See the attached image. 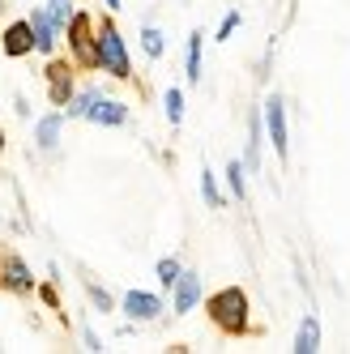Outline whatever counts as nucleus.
I'll return each mask as SVG.
<instances>
[{
	"label": "nucleus",
	"instance_id": "2eb2a0df",
	"mask_svg": "<svg viewBox=\"0 0 350 354\" xmlns=\"http://www.w3.org/2000/svg\"><path fill=\"white\" fill-rule=\"evenodd\" d=\"M43 9H47V17H52V26H56V30H64L68 21H73V0H47Z\"/></svg>",
	"mask_w": 350,
	"mask_h": 354
},
{
	"label": "nucleus",
	"instance_id": "dca6fc26",
	"mask_svg": "<svg viewBox=\"0 0 350 354\" xmlns=\"http://www.w3.org/2000/svg\"><path fill=\"white\" fill-rule=\"evenodd\" d=\"M98 98H103L98 90H82V94H73V98H68V115H90V107L98 103Z\"/></svg>",
	"mask_w": 350,
	"mask_h": 354
},
{
	"label": "nucleus",
	"instance_id": "6ab92c4d",
	"mask_svg": "<svg viewBox=\"0 0 350 354\" xmlns=\"http://www.w3.org/2000/svg\"><path fill=\"white\" fill-rule=\"evenodd\" d=\"M141 47H145V56H149V60H158V56H163V30L145 26V30H141Z\"/></svg>",
	"mask_w": 350,
	"mask_h": 354
},
{
	"label": "nucleus",
	"instance_id": "1a4fd4ad",
	"mask_svg": "<svg viewBox=\"0 0 350 354\" xmlns=\"http://www.w3.org/2000/svg\"><path fill=\"white\" fill-rule=\"evenodd\" d=\"M86 120L103 124V129H120V124L129 120V107H124V103H116V98H98V103L90 107V115H86Z\"/></svg>",
	"mask_w": 350,
	"mask_h": 354
},
{
	"label": "nucleus",
	"instance_id": "9d476101",
	"mask_svg": "<svg viewBox=\"0 0 350 354\" xmlns=\"http://www.w3.org/2000/svg\"><path fill=\"white\" fill-rule=\"evenodd\" d=\"M196 303H201V277L180 273V282H175V312H192Z\"/></svg>",
	"mask_w": 350,
	"mask_h": 354
},
{
	"label": "nucleus",
	"instance_id": "f8f14e48",
	"mask_svg": "<svg viewBox=\"0 0 350 354\" xmlns=\"http://www.w3.org/2000/svg\"><path fill=\"white\" fill-rule=\"evenodd\" d=\"M316 350H320V320L304 316V324L295 333V354H316Z\"/></svg>",
	"mask_w": 350,
	"mask_h": 354
},
{
	"label": "nucleus",
	"instance_id": "4be33fe9",
	"mask_svg": "<svg viewBox=\"0 0 350 354\" xmlns=\"http://www.w3.org/2000/svg\"><path fill=\"white\" fill-rule=\"evenodd\" d=\"M167 120H171V124L184 120V94H180V90H167Z\"/></svg>",
	"mask_w": 350,
	"mask_h": 354
},
{
	"label": "nucleus",
	"instance_id": "0eeeda50",
	"mask_svg": "<svg viewBox=\"0 0 350 354\" xmlns=\"http://www.w3.org/2000/svg\"><path fill=\"white\" fill-rule=\"evenodd\" d=\"M26 52H35V26L30 21H13V26L5 30V56H26Z\"/></svg>",
	"mask_w": 350,
	"mask_h": 354
},
{
	"label": "nucleus",
	"instance_id": "5701e85b",
	"mask_svg": "<svg viewBox=\"0 0 350 354\" xmlns=\"http://www.w3.org/2000/svg\"><path fill=\"white\" fill-rule=\"evenodd\" d=\"M86 290H90V299H94V308H98V312H111V308H116L111 295H107L103 286H86Z\"/></svg>",
	"mask_w": 350,
	"mask_h": 354
},
{
	"label": "nucleus",
	"instance_id": "f03ea898",
	"mask_svg": "<svg viewBox=\"0 0 350 354\" xmlns=\"http://www.w3.org/2000/svg\"><path fill=\"white\" fill-rule=\"evenodd\" d=\"M98 68L111 73V77H133V64H129V47H124L116 26H98Z\"/></svg>",
	"mask_w": 350,
	"mask_h": 354
},
{
	"label": "nucleus",
	"instance_id": "4468645a",
	"mask_svg": "<svg viewBox=\"0 0 350 354\" xmlns=\"http://www.w3.org/2000/svg\"><path fill=\"white\" fill-rule=\"evenodd\" d=\"M248 171H257L261 167V115L248 120V158H243Z\"/></svg>",
	"mask_w": 350,
	"mask_h": 354
},
{
	"label": "nucleus",
	"instance_id": "423d86ee",
	"mask_svg": "<svg viewBox=\"0 0 350 354\" xmlns=\"http://www.w3.org/2000/svg\"><path fill=\"white\" fill-rule=\"evenodd\" d=\"M124 312H129L133 320H154L163 312V299L149 295V290H129L124 295Z\"/></svg>",
	"mask_w": 350,
	"mask_h": 354
},
{
	"label": "nucleus",
	"instance_id": "a878e982",
	"mask_svg": "<svg viewBox=\"0 0 350 354\" xmlns=\"http://www.w3.org/2000/svg\"><path fill=\"white\" fill-rule=\"evenodd\" d=\"M0 149H5V133H0Z\"/></svg>",
	"mask_w": 350,
	"mask_h": 354
},
{
	"label": "nucleus",
	"instance_id": "20e7f679",
	"mask_svg": "<svg viewBox=\"0 0 350 354\" xmlns=\"http://www.w3.org/2000/svg\"><path fill=\"white\" fill-rule=\"evenodd\" d=\"M265 124H269V141H273V149H278V158H286L291 154V137H286V103L278 94L265 103Z\"/></svg>",
	"mask_w": 350,
	"mask_h": 354
},
{
	"label": "nucleus",
	"instance_id": "6e6552de",
	"mask_svg": "<svg viewBox=\"0 0 350 354\" xmlns=\"http://www.w3.org/2000/svg\"><path fill=\"white\" fill-rule=\"evenodd\" d=\"M47 90H52V103L64 107L73 98V68L68 64H47Z\"/></svg>",
	"mask_w": 350,
	"mask_h": 354
},
{
	"label": "nucleus",
	"instance_id": "393cba45",
	"mask_svg": "<svg viewBox=\"0 0 350 354\" xmlns=\"http://www.w3.org/2000/svg\"><path fill=\"white\" fill-rule=\"evenodd\" d=\"M107 9H120V0H107Z\"/></svg>",
	"mask_w": 350,
	"mask_h": 354
},
{
	"label": "nucleus",
	"instance_id": "39448f33",
	"mask_svg": "<svg viewBox=\"0 0 350 354\" xmlns=\"http://www.w3.org/2000/svg\"><path fill=\"white\" fill-rule=\"evenodd\" d=\"M0 286H9L13 295H26V290L35 286L26 261H17V257H5V261H0Z\"/></svg>",
	"mask_w": 350,
	"mask_h": 354
},
{
	"label": "nucleus",
	"instance_id": "f257e3e1",
	"mask_svg": "<svg viewBox=\"0 0 350 354\" xmlns=\"http://www.w3.org/2000/svg\"><path fill=\"white\" fill-rule=\"evenodd\" d=\"M210 320L222 328V333H231V337H239V333H248V324H252V316H248V295L239 290V286H227V290H218L210 303Z\"/></svg>",
	"mask_w": 350,
	"mask_h": 354
},
{
	"label": "nucleus",
	"instance_id": "aec40b11",
	"mask_svg": "<svg viewBox=\"0 0 350 354\" xmlns=\"http://www.w3.org/2000/svg\"><path fill=\"white\" fill-rule=\"evenodd\" d=\"M180 273H184V269H180V261H175V257H163V261H158V282H163V286H175V282H180Z\"/></svg>",
	"mask_w": 350,
	"mask_h": 354
},
{
	"label": "nucleus",
	"instance_id": "7ed1b4c3",
	"mask_svg": "<svg viewBox=\"0 0 350 354\" xmlns=\"http://www.w3.org/2000/svg\"><path fill=\"white\" fill-rule=\"evenodd\" d=\"M64 35H68L73 56H77L82 64H98V39H90V17L86 13H73V21L64 26Z\"/></svg>",
	"mask_w": 350,
	"mask_h": 354
},
{
	"label": "nucleus",
	"instance_id": "a211bd4d",
	"mask_svg": "<svg viewBox=\"0 0 350 354\" xmlns=\"http://www.w3.org/2000/svg\"><path fill=\"white\" fill-rule=\"evenodd\" d=\"M201 77V35H188V82H196Z\"/></svg>",
	"mask_w": 350,
	"mask_h": 354
},
{
	"label": "nucleus",
	"instance_id": "9b49d317",
	"mask_svg": "<svg viewBox=\"0 0 350 354\" xmlns=\"http://www.w3.org/2000/svg\"><path fill=\"white\" fill-rule=\"evenodd\" d=\"M30 26H35V52H43V56H52V47H56V26H52V17H47V9H35V17H30Z\"/></svg>",
	"mask_w": 350,
	"mask_h": 354
},
{
	"label": "nucleus",
	"instance_id": "412c9836",
	"mask_svg": "<svg viewBox=\"0 0 350 354\" xmlns=\"http://www.w3.org/2000/svg\"><path fill=\"white\" fill-rule=\"evenodd\" d=\"M227 184H231L235 201H243V196H248V184H243V162H227Z\"/></svg>",
	"mask_w": 350,
	"mask_h": 354
},
{
	"label": "nucleus",
	"instance_id": "b1692460",
	"mask_svg": "<svg viewBox=\"0 0 350 354\" xmlns=\"http://www.w3.org/2000/svg\"><path fill=\"white\" fill-rule=\"evenodd\" d=\"M235 30H239V13H227V17H222V26H218V43H227Z\"/></svg>",
	"mask_w": 350,
	"mask_h": 354
},
{
	"label": "nucleus",
	"instance_id": "f3484780",
	"mask_svg": "<svg viewBox=\"0 0 350 354\" xmlns=\"http://www.w3.org/2000/svg\"><path fill=\"white\" fill-rule=\"evenodd\" d=\"M201 196H205V205H210V209H222V192H218V180H214V171H210V167L201 171Z\"/></svg>",
	"mask_w": 350,
	"mask_h": 354
},
{
	"label": "nucleus",
	"instance_id": "ddd939ff",
	"mask_svg": "<svg viewBox=\"0 0 350 354\" xmlns=\"http://www.w3.org/2000/svg\"><path fill=\"white\" fill-rule=\"evenodd\" d=\"M35 141H39V149H56V141H60V115H43L35 124Z\"/></svg>",
	"mask_w": 350,
	"mask_h": 354
}]
</instances>
